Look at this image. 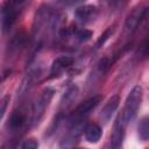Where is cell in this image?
<instances>
[{
	"instance_id": "cell-19",
	"label": "cell",
	"mask_w": 149,
	"mask_h": 149,
	"mask_svg": "<svg viewBox=\"0 0 149 149\" xmlns=\"http://www.w3.org/2000/svg\"><path fill=\"white\" fill-rule=\"evenodd\" d=\"M101 1H102V0H101ZM104 1H108V2H111L112 5L116 6V5H122V2H126L127 0H104Z\"/></svg>"
},
{
	"instance_id": "cell-14",
	"label": "cell",
	"mask_w": 149,
	"mask_h": 149,
	"mask_svg": "<svg viewBox=\"0 0 149 149\" xmlns=\"http://www.w3.org/2000/svg\"><path fill=\"white\" fill-rule=\"evenodd\" d=\"M137 134L142 141H149V116H144L137 125Z\"/></svg>"
},
{
	"instance_id": "cell-2",
	"label": "cell",
	"mask_w": 149,
	"mask_h": 149,
	"mask_svg": "<svg viewBox=\"0 0 149 149\" xmlns=\"http://www.w3.org/2000/svg\"><path fill=\"white\" fill-rule=\"evenodd\" d=\"M102 97L101 95H93L88 99H86L85 101H83L71 114L70 119H69V125L74 123V122H81L83 119H85L101 101Z\"/></svg>"
},
{
	"instance_id": "cell-4",
	"label": "cell",
	"mask_w": 149,
	"mask_h": 149,
	"mask_svg": "<svg viewBox=\"0 0 149 149\" xmlns=\"http://www.w3.org/2000/svg\"><path fill=\"white\" fill-rule=\"evenodd\" d=\"M16 17H17L16 6L12 1L6 2L1 9V28L3 33L8 31L12 28V26L16 21Z\"/></svg>"
},
{
	"instance_id": "cell-1",
	"label": "cell",
	"mask_w": 149,
	"mask_h": 149,
	"mask_svg": "<svg viewBox=\"0 0 149 149\" xmlns=\"http://www.w3.org/2000/svg\"><path fill=\"white\" fill-rule=\"evenodd\" d=\"M142 98H143V90L140 85L134 86L130 92L128 93L126 101H125V107L121 111V113L118 115L119 119L127 126L137 114V111L141 106L142 102Z\"/></svg>"
},
{
	"instance_id": "cell-9",
	"label": "cell",
	"mask_w": 149,
	"mask_h": 149,
	"mask_svg": "<svg viewBox=\"0 0 149 149\" xmlns=\"http://www.w3.org/2000/svg\"><path fill=\"white\" fill-rule=\"evenodd\" d=\"M125 129H126V125L118 116L115 122H114L113 132H112V135H111V146H112V148H119V147L122 146V142H123V139H125Z\"/></svg>"
},
{
	"instance_id": "cell-8",
	"label": "cell",
	"mask_w": 149,
	"mask_h": 149,
	"mask_svg": "<svg viewBox=\"0 0 149 149\" xmlns=\"http://www.w3.org/2000/svg\"><path fill=\"white\" fill-rule=\"evenodd\" d=\"M99 10L93 5H84L74 10V16L81 22H91L98 17Z\"/></svg>"
},
{
	"instance_id": "cell-3",
	"label": "cell",
	"mask_w": 149,
	"mask_h": 149,
	"mask_svg": "<svg viewBox=\"0 0 149 149\" xmlns=\"http://www.w3.org/2000/svg\"><path fill=\"white\" fill-rule=\"evenodd\" d=\"M52 95H54V90L48 87L42 92L40 98L35 101V104L31 107V122L33 123H38V121L43 116L44 111L48 107Z\"/></svg>"
},
{
	"instance_id": "cell-16",
	"label": "cell",
	"mask_w": 149,
	"mask_h": 149,
	"mask_svg": "<svg viewBox=\"0 0 149 149\" xmlns=\"http://www.w3.org/2000/svg\"><path fill=\"white\" fill-rule=\"evenodd\" d=\"M20 147H21L22 149H37V148H38V142H37L36 139L30 137V139L24 140V141L21 143Z\"/></svg>"
},
{
	"instance_id": "cell-15",
	"label": "cell",
	"mask_w": 149,
	"mask_h": 149,
	"mask_svg": "<svg viewBox=\"0 0 149 149\" xmlns=\"http://www.w3.org/2000/svg\"><path fill=\"white\" fill-rule=\"evenodd\" d=\"M92 35H93V33H92L91 30H88V29H80V30L77 31V35H76V36H77L78 41H80V42H86V41L91 40Z\"/></svg>"
},
{
	"instance_id": "cell-13",
	"label": "cell",
	"mask_w": 149,
	"mask_h": 149,
	"mask_svg": "<svg viewBox=\"0 0 149 149\" xmlns=\"http://www.w3.org/2000/svg\"><path fill=\"white\" fill-rule=\"evenodd\" d=\"M78 93H79V91H78V87H77L76 85L69 86V87L66 88V91L64 92L63 97H62L61 107H62V108H68V107H70V106L74 102V100L77 99Z\"/></svg>"
},
{
	"instance_id": "cell-18",
	"label": "cell",
	"mask_w": 149,
	"mask_h": 149,
	"mask_svg": "<svg viewBox=\"0 0 149 149\" xmlns=\"http://www.w3.org/2000/svg\"><path fill=\"white\" fill-rule=\"evenodd\" d=\"M8 101H9V95H5L1 99V118H3V115H5V112H6V107H7Z\"/></svg>"
},
{
	"instance_id": "cell-11",
	"label": "cell",
	"mask_w": 149,
	"mask_h": 149,
	"mask_svg": "<svg viewBox=\"0 0 149 149\" xmlns=\"http://www.w3.org/2000/svg\"><path fill=\"white\" fill-rule=\"evenodd\" d=\"M101 127L97 123H88L85 126L84 128V135H85V140L90 143H97L99 142V140L101 139Z\"/></svg>"
},
{
	"instance_id": "cell-10",
	"label": "cell",
	"mask_w": 149,
	"mask_h": 149,
	"mask_svg": "<svg viewBox=\"0 0 149 149\" xmlns=\"http://www.w3.org/2000/svg\"><path fill=\"white\" fill-rule=\"evenodd\" d=\"M119 102H120V98H119L118 94L112 95V97L107 100V102L104 105V107H102V109H101V113H100V118L102 119L104 122L109 121V119L112 118L113 113L116 111V108H118V106H119Z\"/></svg>"
},
{
	"instance_id": "cell-5",
	"label": "cell",
	"mask_w": 149,
	"mask_h": 149,
	"mask_svg": "<svg viewBox=\"0 0 149 149\" xmlns=\"http://www.w3.org/2000/svg\"><path fill=\"white\" fill-rule=\"evenodd\" d=\"M28 123V109L20 107L19 109H15L8 121V128L10 132L15 133L19 130H22Z\"/></svg>"
},
{
	"instance_id": "cell-17",
	"label": "cell",
	"mask_w": 149,
	"mask_h": 149,
	"mask_svg": "<svg viewBox=\"0 0 149 149\" xmlns=\"http://www.w3.org/2000/svg\"><path fill=\"white\" fill-rule=\"evenodd\" d=\"M112 33H113V28L112 27H109L100 37H99V40H98V42H97V47L99 48V47H101V45H104L105 44V42L108 40V37L112 35Z\"/></svg>"
},
{
	"instance_id": "cell-6",
	"label": "cell",
	"mask_w": 149,
	"mask_h": 149,
	"mask_svg": "<svg viewBox=\"0 0 149 149\" xmlns=\"http://www.w3.org/2000/svg\"><path fill=\"white\" fill-rule=\"evenodd\" d=\"M149 16V7L146 8H140L134 10L127 19L126 21V29L129 31H134L135 29L139 28V26Z\"/></svg>"
},
{
	"instance_id": "cell-12",
	"label": "cell",
	"mask_w": 149,
	"mask_h": 149,
	"mask_svg": "<svg viewBox=\"0 0 149 149\" xmlns=\"http://www.w3.org/2000/svg\"><path fill=\"white\" fill-rule=\"evenodd\" d=\"M38 73H40L38 70H34V71H30V72L24 77V79L22 80V83H21V85H20V87H19V90H17V95H19V97L24 95V94L30 90V87L34 85V83H35V80H36V77L40 76Z\"/></svg>"
},
{
	"instance_id": "cell-20",
	"label": "cell",
	"mask_w": 149,
	"mask_h": 149,
	"mask_svg": "<svg viewBox=\"0 0 149 149\" xmlns=\"http://www.w3.org/2000/svg\"><path fill=\"white\" fill-rule=\"evenodd\" d=\"M26 1H27V0H12V2H13L15 6H21V5H23Z\"/></svg>"
},
{
	"instance_id": "cell-7",
	"label": "cell",
	"mask_w": 149,
	"mask_h": 149,
	"mask_svg": "<svg viewBox=\"0 0 149 149\" xmlns=\"http://www.w3.org/2000/svg\"><path fill=\"white\" fill-rule=\"evenodd\" d=\"M74 59L71 56H59L57 57L52 64H51V70H50V77H58L61 76L65 70H68L72 64Z\"/></svg>"
}]
</instances>
